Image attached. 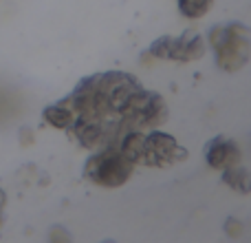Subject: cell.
I'll list each match as a JSON object with an SVG mask.
<instances>
[{
  "label": "cell",
  "instance_id": "cell-1",
  "mask_svg": "<svg viewBox=\"0 0 251 243\" xmlns=\"http://www.w3.org/2000/svg\"><path fill=\"white\" fill-rule=\"evenodd\" d=\"M205 42L214 49L216 66L221 71L234 73L247 64L251 56L249 29L243 22H227V25H214L207 33Z\"/></svg>",
  "mask_w": 251,
  "mask_h": 243
},
{
  "label": "cell",
  "instance_id": "cell-2",
  "mask_svg": "<svg viewBox=\"0 0 251 243\" xmlns=\"http://www.w3.org/2000/svg\"><path fill=\"white\" fill-rule=\"evenodd\" d=\"M132 168L134 166L117 151V146H106L93 151L86 159L84 177L100 188H119L132 177Z\"/></svg>",
  "mask_w": 251,
  "mask_h": 243
},
{
  "label": "cell",
  "instance_id": "cell-3",
  "mask_svg": "<svg viewBox=\"0 0 251 243\" xmlns=\"http://www.w3.org/2000/svg\"><path fill=\"white\" fill-rule=\"evenodd\" d=\"M207 42L196 31H185L181 35H161L146 49L143 58L170 62H196L205 56Z\"/></svg>",
  "mask_w": 251,
  "mask_h": 243
},
{
  "label": "cell",
  "instance_id": "cell-4",
  "mask_svg": "<svg viewBox=\"0 0 251 243\" xmlns=\"http://www.w3.org/2000/svg\"><path fill=\"white\" fill-rule=\"evenodd\" d=\"M148 139V166L152 168H163V166H172L176 161L187 159V151L178 146L174 135L165 133L159 128L146 130Z\"/></svg>",
  "mask_w": 251,
  "mask_h": 243
},
{
  "label": "cell",
  "instance_id": "cell-5",
  "mask_svg": "<svg viewBox=\"0 0 251 243\" xmlns=\"http://www.w3.org/2000/svg\"><path fill=\"white\" fill-rule=\"evenodd\" d=\"M205 161H207L209 168L214 170H225L231 166L240 164V146L229 137H212L205 144Z\"/></svg>",
  "mask_w": 251,
  "mask_h": 243
},
{
  "label": "cell",
  "instance_id": "cell-6",
  "mask_svg": "<svg viewBox=\"0 0 251 243\" xmlns=\"http://www.w3.org/2000/svg\"><path fill=\"white\" fill-rule=\"evenodd\" d=\"M117 151L122 152L132 166H148V139L146 130L126 128L117 142Z\"/></svg>",
  "mask_w": 251,
  "mask_h": 243
},
{
  "label": "cell",
  "instance_id": "cell-7",
  "mask_svg": "<svg viewBox=\"0 0 251 243\" xmlns=\"http://www.w3.org/2000/svg\"><path fill=\"white\" fill-rule=\"evenodd\" d=\"M42 118L49 126L60 130H71V126L75 124V113L71 111V106L66 104L64 100L55 102V104H49L47 109L42 111Z\"/></svg>",
  "mask_w": 251,
  "mask_h": 243
},
{
  "label": "cell",
  "instance_id": "cell-8",
  "mask_svg": "<svg viewBox=\"0 0 251 243\" xmlns=\"http://www.w3.org/2000/svg\"><path fill=\"white\" fill-rule=\"evenodd\" d=\"M223 182H225V186H229L236 192H243V195L251 192V173L247 168H243L240 164L223 170Z\"/></svg>",
  "mask_w": 251,
  "mask_h": 243
},
{
  "label": "cell",
  "instance_id": "cell-9",
  "mask_svg": "<svg viewBox=\"0 0 251 243\" xmlns=\"http://www.w3.org/2000/svg\"><path fill=\"white\" fill-rule=\"evenodd\" d=\"M178 11L183 18H190V20H199L205 13L212 9L214 0H176Z\"/></svg>",
  "mask_w": 251,
  "mask_h": 243
},
{
  "label": "cell",
  "instance_id": "cell-10",
  "mask_svg": "<svg viewBox=\"0 0 251 243\" xmlns=\"http://www.w3.org/2000/svg\"><path fill=\"white\" fill-rule=\"evenodd\" d=\"M225 232L231 237V239H236V237H240L243 235V223L238 221V219H234V217H229L227 219V226H225Z\"/></svg>",
  "mask_w": 251,
  "mask_h": 243
},
{
  "label": "cell",
  "instance_id": "cell-11",
  "mask_svg": "<svg viewBox=\"0 0 251 243\" xmlns=\"http://www.w3.org/2000/svg\"><path fill=\"white\" fill-rule=\"evenodd\" d=\"M4 206H7V195H4V190L0 188V210H4Z\"/></svg>",
  "mask_w": 251,
  "mask_h": 243
},
{
  "label": "cell",
  "instance_id": "cell-12",
  "mask_svg": "<svg viewBox=\"0 0 251 243\" xmlns=\"http://www.w3.org/2000/svg\"><path fill=\"white\" fill-rule=\"evenodd\" d=\"M2 223H4V214H2V210H0V228H2Z\"/></svg>",
  "mask_w": 251,
  "mask_h": 243
}]
</instances>
